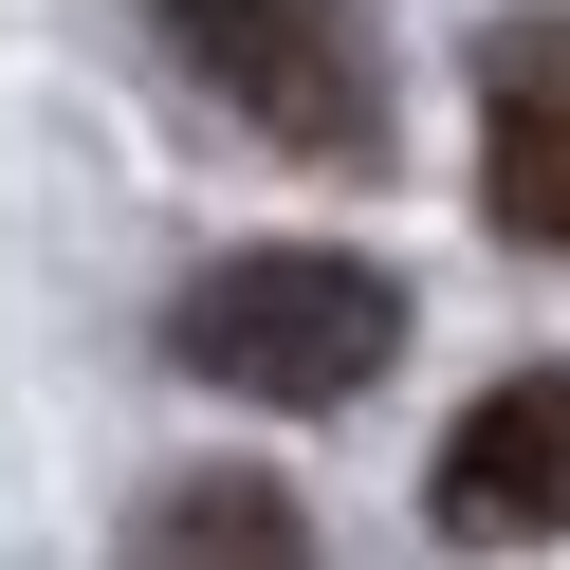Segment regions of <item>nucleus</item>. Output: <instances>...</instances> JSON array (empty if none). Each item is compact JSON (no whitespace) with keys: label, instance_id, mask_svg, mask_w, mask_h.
<instances>
[{"label":"nucleus","instance_id":"f257e3e1","mask_svg":"<svg viewBox=\"0 0 570 570\" xmlns=\"http://www.w3.org/2000/svg\"><path fill=\"white\" fill-rule=\"evenodd\" d=\"M405 350V276L350 239H239L166 295V368H203L222 405H350Z\"/></svg>","mask_w":570,"mask_h":570},{"label":"nucleus","instance_id":"20e7f679","mask_svg":"<svg viewBox=\"0 0 570 570\" xmlns=\"http://www.w3.org/2000/svg\"><path fill=\"white\" fill-rule=\"evenodd\" d=\"M479 203H497V239L570 258V19L479 38Z\"/></svg>","mask_w":570,"mask_h":570},{"label":"nucleus","instance_id":"7ed1b4c3","mask_svg":"<svg viewBox=\"0 0 570 570\" xmlns=\"http://www.w3.org/2000/svg\"><path fill=\"white\" fill-rule=\"evenodd\" d=\"M423 533H442V552H552L570 533V368H515V386H479V405L442 423Z\"/></svg>","mask_w":570,"mask_h":570},{"label":"nucleus","instance_id":"f03ea898","mask_svg":"<svg viewBox=\"0 0 570 570\" xmlns=\"http://www.w3.org/2000/svg\"><path fill=\"white\" fill-rule=\"evenodd\" d=\"M166 56L295 166H386V38L368 0H148Z\"/></svg>","mask_w":570,"mask_h":570},{"label":"nucleus","instance_id":"39448f33","mask_svg":"<svg viewBox=\"0 0 570 570\" xmlns=\"http://www.w3.org/2000/svg\"><path fill=\"white\" fill-rule=\"evenodd\" d=\"M129 552H222V570H295L313 552V515H295V497H276V479H239V460H222V479H166V497H129Z\"/></svg>","mask_w":570,"mask_h":570}]
</instances>
